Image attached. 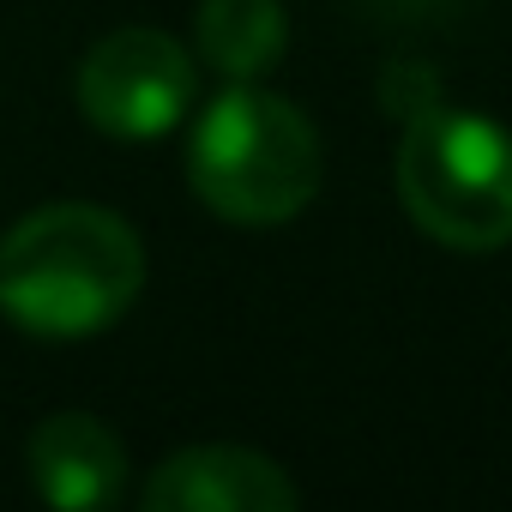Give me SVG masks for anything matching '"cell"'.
Instances as JSON below:
<instances>
[{
	"instance_id": "cell-1",
	"label": "cell",
	"mask_w": 512,
	"mask_h": 512,
	"mask_svg": "<svg viewBox=\"0 0 512 512\" xmlns=\"http://www.w3.org/2000/svg\"><path fill=\"white\" fill-rule=\"evenodd\" d=\"M145 284V247L103 205H43L0 235V308L37 338L115 326Z\"/></svg>"
},
{
	"instance_id": "cell-2",
	"label": "cell",
	"mask_w": 512,
	"mask_h": 512,
	"mask_svg": "<svg viewBox=\"0 0 512 512\" xmlns=\"http://www.w3.org/2000/svg\"><path fill=\"white\" fill-rule=\"evenodd\" d=\"M187 175L199 205L223 223L272 229L320 193V133L296 103L229 85L205 103L187 139Z\"/></svg>"
},
{
	"instance_id": "cell-3",
	"label": "cell",
	"mask_w": 512,
	"mask_h": 512,
	"mask_svg": "<svg viewBox=\"0 0 512 512\" xmlns=\"http://www.w3.org/2000/svg\"><path fill=\"white\" fill-rule=\"evenodd\" d=\"M398 199L422 235L488 253L512 241V133L470 109H422L398 139Z\"/></svg>"
},
{
	"instance_id": "cell-4",
	"label": "cell",
	"mask_w": 512,
	"mask_h": 512,
	"mask_svg": "<svg viewBox=\"0 0 512 512\" xmlns=\"http://www.w3.org/2000/svg\"><path fill=\"white\" fill-rule=\"evenodd\" d=\"M193 55L151 25L109 31L79 67V109L115 139H163L193 109Z\"/></svg>"
},
{
	"instance_id": "cell-5",
	"label": "cell",
	"mask_w": 512,
	"mask_h": 512,
	"mask_svg": "<svg viewBox=\"0 0 512 512\" xmlns=\"http://www.w3.org/2000/svg\"><path fill=\"white\" fill-rule=\"evenodd\" d=\"M296 500V482L253 446H181L145 482L151 512H284Z\"/></svg>"
},
{
	"instance_id": "cell-6",
	"label": "cell",
	"mask_w": 512,
	"mask_h": 512,
	"mask_svg": "<svg viewBox=\"0 0 512 512\" xmlns=\"http://www.w3.org/2000/svg\"><path fill=\"white\" fill-rule=\"evenodd\" d=\"M31 482L49 506H67V512L115 506L121 482H127V452H121L115 428H103L97 416L55 410L31 434Z\"/></svg>"
},
{
	"instance_id": "cell-7",
	"label": "cell",
	"mask_w": 512,
	"mask_h": 512,
	"mask_svg": "<svg viewBox=\"0 0 512 512\" xmlns=\"http://www.w3.org/2000/svg\"><path fill=\"white\" fill-rule=\"evenodd\" d=\"M193 31H199V55L229 85H253L260 73H272L290 43L284 0H199Z\"/></svg>"
},
{
	"instance_id": "cell-8",
	"label": "cell",
	"mask_w": 512,
	"mask_h": 512,
	"mask_svg": "<svg viewBox=\"0 0 512 512\" xmlns=\"http://www.w3.org/2000/svg\"><path fill=\"white\" fill-rule=\"evenodd\" d=\"M386 103H392L404 121H416L422 109H434V103H440V85L428 79V67L398 61V67H386Z\"/></svg>"
}]
</instances>
